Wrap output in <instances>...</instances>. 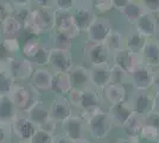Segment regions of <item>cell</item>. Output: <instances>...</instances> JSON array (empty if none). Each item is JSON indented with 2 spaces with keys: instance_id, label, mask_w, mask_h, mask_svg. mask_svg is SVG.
<instances>
[{
  "instance_id": "7dc6e473",
  "label": "cell",
  "mask_w": 159,
  "mask_h": 143,
  "mask_svg": "<svg viewBox=\"0 0 159 143\" xmlns=\"http://www.w3.org/2000/svg\"><path fill=\"white\" fill-rule=\"evenodd\" d=\"M153 91H156V93L159 92V70L153 72V80H152V86Z\"/></svg>"
},
{
  "instance_id": "44dd1931",
  "label": "cell",
  "mask_w": 159,
  "mask_h": 143,
  "mask_svg": "<svg viewBox=\"0 0 159 143\" xmlns=\"http://www.w3.org/2000/svg\"><path fill=\"white\" fill-rule=\"evenodd\" d=\"M157 18L154 13H151L148 11H145L144 13L140 16L134 23L135 30L140 32L144 37L150 38L156 35V27H157Z\"/></svg>"
},
{
  "instance_id": "f546056e",
  "label": "cell",
  "mask_w": 159,
  "mask_h": 143,
  "mask_svg": "<svg viewBox=\"0 0 159 143\" xmlns=\"http://www.w3.org/2000/svg\"><path fill=\"white\" fill-rule=\"evenodd\" d=\"M105 44L111 50V53H114L116 50L125 48V37L119 30H112L111 34L108 35Z\"/></svg>"
},
{
  "instance_id": "ee69618b",
  "label": "cell",
  "mask_w": 159,
  "mask_h": 143,
  "mask_svg": "<svg viewBox=\"0 0 159 143\" xmlns=\"http://www.w3.org/2000/svg\"><path fill=\"white\" fill-rule=\"evenodd\" d=\"M55 0H32V4L37 7H52Z\"/></svg>"
},
{
  "instance_id": "8992f818",
  "label": "cell",
  "mask_w": 159,
  "mask_h": 143,
  "mask_svg": "<svg viewBox=\"0 0 159 143\" xmlns=\"http://www.w3.org/2000/svg\"><path fill=\"white\" fill-rule=\"evenodd\" d=\"M73 66L74 62L71 50H62V49L50 48L48 68L52 73H60V72L68 73Z\"/></svg>"
},
{
  "instance_id": "836d02e7",
  "label": "cell",
  "mask_w": 159,
  "mask_h": 143,
  "mask_svg": "<svg viewBox=\"0 0 159 143\" xmlns=\"http://www.w3.org/2000/svg\"><path fill=\"white\" fill-rule=\"evenodd\" d=\"M139 137L143 141H145V142L157 141V140H159V130L153 128V126H150V125L143 124L141 130H140Z\"/></svg>"
},
{
  "instance_id": "3957f363",
  "label": "cell",
  "mask_w": 159,
  "mask_h": 143,
  "mask_svg": "<svg viewBox=\"0 0 159 143\" xmlns=\"http://www.w3.org/2000/svg\"><path fill=\"white\" fill-rule=\"evenodd\" d=\"M8 97L11 98L16 110L24 112L34 100L42 98L43 95L36 88H33L32 85H30L29 81H26L14 82L11 92L8 93Z\"/></svg>"
},
{
  "instance_id": "ba28073f",
  "label": "cell",
  "mask_w": 159,
  "mask_h": 143,
  "mask_svg": "<svg viewBox=\"0 0 159 143\" xmlns=\"http://www.w3.org/2000/svg\"><path fill=\"white\" fill-rule=\"evenodd\" d=\"M114 66H118L122 70H125L129 75L134 68H137L139 64L143 63L139 53H134L132 50L122 48L120 50H116L112 53Z\"/></svg>"
},
{
  "instance_id": "4316f807",
  "label": "cell",
  "mask_w": 159,
  "mask_h": 143,
  "mask_svg": "<svg viewBox=\"0 0 159 143\" xmlns=\"http://www.w3.org/2000/svg\"><path fill=\"white\" fill-rule=\"evenodd\" d=\"M143 116H140L138 113H133L132 116L127 119V122L124 124V130L126 132V135L128 137L132 138H139V134L141 126H143Z\"/></svg>"
},
{
  "instance_id": "7c38bea8",
  "label": "cell",
  "mask_w": 159,
  "mask_h": 143,
  "mask_svg": "<svg viewBox=\"0 0 159 143\" xmlns=\"http://www.w3.org/2000/svg\"><path fill=\"white\" fill-rule=\"evenodd\" d=\"M53 73L48 67H36L31 78L29 79V83L32 85L42 95L45 93H51L52 87Z\"/></svg>"
},
{
  "instance_id": "6da1fadb",
  "label": "cell",
  "mask_w": 159,
  "mask_h": 143,
  "mask_svg": "<svg viewBox=\"0 0 159 143\" xmlns=\"http://www.w3.org/2000/svg\"><path fill=\"white\" fill-rule=\"evenodd\" d=\"M0 67L6 69L16 82L29 81L36 68L33 62L23 56L20 53L7 57L2 63H0Z\"/></svg>"
},
{
  "instance_id": "ab89813d",
  "label": "cell",
  "mask_w": 159,
  "mask_h": 143,
  "mask_svg": "<svg viewBox=\"0 0 159 143\" xmlns=\"http://www.w3.org/2000/svg\"><path fill=\"white\" fill-rule=\"evenodd\" d=\"M146 11L159 14V0H139Z\"/></svg>"
},
{
  "instance_id": "8fae6325",
  "label": "cell",
  "mask_w": 159,
  "mask_h": 143,
  "mask_svg": "<svg viewBox=\"0 0 159 143\" xmlns=\"http://www.w3.org/2000/svg\"><path fill=\"white\" fill-rule=\"evenodd\" d=\"M10 124H11L14 141L16 140H30V137L36 129V126L27 118L26 115L20 111H17V113L13 116Z\"/></svg>"
},
{
  "instance_id": "ffe728a7",
  "label": "cell",
  "mask_w": 159,
  "mask_h": 143,
  "mask_svg": "<svg viewBox=\"0 0 159 143\" xmlns=\"http://www.w3.org/2000/svg\"><path fill=\"white\" fill-rule=\"evenodd\" d=\"M129 104L133 111L140 116H145L148 111L152 110V95L146 91H137L132 94Z\"/></svg>"
},
{
  "instance_id": "e0dca14e",
  "label": "cell",
  "mask_w": 159,
  "mask_h": 143,
  "mask_svg": "<svg viewBox=\"0 0 159 143\" xmlns=\"http://www.w3.org/2000/svg\"><path fill=\"white\" fill-rule=\"evenodd\" d=\"M90 85L95 89H103L108 83H111V67L108 63L92 66L89 68Z\"/></svg>"
},
{
  "instance_id": "5b68a950",
  "label": "cell",
  "mask_w": 159,
  "mask_h": 143,
  "mask_svg": "<svg viewBox=\"0 0 159 143\" xmlns=\"http://www.w3.org/2000/svg\"><path fill=\"white\" fill-rule=\"evenodd\" d=\"M53 30L68 35L70 38H76L81 31L75 26L73 12L66 10H53Z\"/></svg>"
},
{
  "instance_id": "277c9868",
  "label": "cell",
  "mask_w": 159,
  "mask_h": 143,
  "mask_svg": "<svg viewBox=\"0 0 159 143\" xmlns=\"http://www.w3.org/2000/svg\"><path fill=\"white\" fill-rule=\"evenodd\" d=\"M24 113L36 128H45L51 122L49 113V104L43 99V97L34 100L24 111Z\"/></svg>"
},
{
  "instance_id": "7bdbcfd3",
  "label": "cell",
  "mask_w": 159,
  "mask_h": 143,
  "mask_svg": "<svg viewBox=\"0 0 159 143\" xmlns=\"http://www.w3.org/2000/svg\"><path fill=\"white\" fill-rule=\"evenodd\" d=\"M13 8L16 7H30L32 4V0H10Z\"/></svg>"
},
{
  "instance_id": "816d5d0a",
  "label": "cell",
  "mask_w": 159,
  "mask_h": 143,
  "mask_svg": "<svg viewBox=\"0 0 159 143\" xmlns=\"http://www.w3.org/2000/svg\"><path fill=\"white\" fill-rule=\"evenodd\" d=\"M73 143H92V142H90V141H88L86 137H84V138H80V140L73 141Z\"/></svg>"
},
{
  "instance_id": "7a4b0ae2",
  "label": "cell",
  "mask_w": 159,
  "mask_h": 143,
  "mask_svg": "<svg viewBox=\"0 0 159 143\" xmlns=\"http://www.w3.org/2000/svg\"><path fill=\"white\" fill-rule=\"evenodd\" d=\"M86 122V130L90 134V136L96 141H101L106 138L107 135L112 130V121L109 115L100 109L89 115H83Z\"/></svg>"
},
{
  "instance_id": "9c48e42d",
  "label": "cell",
  "mask_w": 159,
  "mask_h": 143,
  "mask_svg": "<svg viewBox=\"0 0 159 143\" xmlns=\"http://www.w3.org/2000/svg\"><path fill=\"white\" fill-rule=\"evenodd\" d=\"M60 125L62 128V132L66 137H69L71 141H76V140L86 137V122H84L83 116L73 113L66 121L61 123Z\"/></svg>"
},
{
  "instance_id": "9a60e30c",
  "label": "cell",
  "mask_w": 159,
  "mask_h": 143,
  "mask_svg": "<svg viewBox=\"0 0 159 143\" xmlns=\"http://www.w3.org/2000/svg\"><path fill=\"white\" fill-rule=\"evenodd\" d=\"M140 57L143 63L150 67H159V40L158 38H146L145 44L140 51Z\"/></svg>"
},
{
  "instance_id": "4fadbf2b",
  "label": "cell",
  "mask_w": 159,
  "mask_h": 143,
  "mask_svg": "<svg viewBox=\"0 0 159 143\" xmlns=\"http://www.w3.org/2000/svg\"><path fill=\"white\" fill-rule=\"evenodd\" d=\"M152 80V68L145 66L144 63H141L137 68L133 69L129 74V81L134 87V89H137V91H147L148 88H151Z\"/></svg>"
},
{
  "instance_id": "ac0fdd59",
  "label": "cell",
  "mask_w": 159,
  "mask_h": 143,
  "mask_svg": "<svg viewBox=\"0 0 159 143\" xmlns=\"http://www.w3.org/2000/svg\"><path fill=\"white\" fill-rule=\"evenodd\" d=\"M134 113L129 102H122L118 104H112L109 109V118L112 121V124L115 126L122 128L124 124L127 122V119Z\"/></svg>"
},
{
  "instance_id": "b9f144b4",
  "label": "cell",
  "mask_w": 159,
  "mask_h": 143,
  "mask_svg": "<svg viewBox=\"0 0 159 143\" xmlns=\"http://www.w3.org/2000/svg\"><path fill=\"white\" fill-rule=\"evenodd\" d=\"M52 143H73V141L69 137H66L62 131H57L53 134Z\"/></svg>"
},
{
  "instance_id": "60d3db41",
  "label": "cell",
  "mask_w": 159,
  "mask_h": 143,
  "mask_svg": "<svg viewBox=\"0 0 159 143\" xmlns=\"http://www.w3.org/2000/svg\"><path fill=\"white\" fill-rule=\"evenodd\" d=\"M53 5L58 10H66V11H70L75 7V2L74 0H55Z\"/></svg>"
},
{
  "instance_id": "603a6c76",
  "label": "cell",
  "mask_w": 159,
  "mask_h": 143,
  "mask_svg": "<svg viewBox=\"0 0 159 143\" xmlns=\"http://www.w3.org/2000/svg\"><path fill=\"white\" fill-rule=\"evenodd\" d=\"M24 27L13 14L6 17L0 23V35L1 37H19Z\"/></svg>"
},
{
  "instance_id": "c3c4849f",
  "label": "cell",
  "mask_w": 159,
  "mask_h": 143,
  "mask_svg": "<svg viewBox=\"0 0 159 143\" xmlns=\"http://www.w3.org/2000/svg\"><path fill=\"white\" fill-rule=\"evenodd\" d=\"M152 110L159 112V92L152 97Z\"/></svg>"
},
{
  "instance_id": "7402d4cb",
  "label": "cell",
  "mask_w": 159,
  "mask_h": 143,
  "mask_svg": "<svg viewBox=\"0 0 159 143\" xmlns=\"http://www.w3.org/2000/svg\"><path fill=\"white\" fill-rule=\"evenodd\" d=\"M73 17L75 26L82 32L88 29V26L90 25V23L93 21V19L96 16L94 14L92 7L86 4V5H80L73 13Z\"/></svg>"
},
{
  "instance_id": "681fc988",
  "label": "cell",
  "mask_w": 159,
  "mask_h": 143,
  "mask_svg": "<svg viewBox=\"0 0 159 143\" xmlns=\"http://www.w3.org/2000/svg\"><path fill=\"white\" fill-rule=\"evenodd\" d=\"M139 138H132V137H128V138H124V140H120L116 143H138Z\"/></svg>"
},
{
  "instance_id": "f1b7e54d",
  "label": "cell",
  "mask_w": 159,
  "mask_h": 143,
  "mask_svg": "<svg viewBox=\"0 0 159 143\" xmlns=\"http://www.w3.org/2000/svg\"><path fill=\"white\" fill-rule=\"evenodd\" d=\"M17 113L11 98L7 95H0V122H11Z\"/></svg>"
},
{
  "instance_id": "8d00e7d4",
  "label": "cell",
  "mask_w": 159,
  "mask_h": 143,
  "mask_svg": "<svg viewBox=\"0 0 159 143\" xmlns=\"http://www.w3.org/2000/svg\"><path fill=\"white\" fill-rule=\"evenodd\" d=\"M143 123L159 130V112L154 111V110L148 111L145 116L143 117Z\"/></svg>"
},
{
  "instance_id": "30bf717a",
  "label": "cell",
  "mask_w": 159,
  "mask_h": 143,
  "mask_svg": "<svg viewBox=\"0 0 159 143\" xmlns=\"http://www.w3.org/2000/svg\"><path fill=\"white\" fill-rule=\"evenodd\" d=\"M49 113L50 119L60 125L63 121L73 115L74 111L66 97L53 95V99L49 104Z\"/></svg>"
},
{
  "instance_id": "74e56055",
  "label": "cell",
  "mask_w": 159,
  "mask_h": 143,
  "mask_svg": "<svg viewBox=\"0 0 159 143\" xmlns=\"http://www.w3.org/2000/svg\"><path fill=\"white\" fill-rule=\"evenodd\" d=\"M93 7L100 12V13H105V12H108L113 8V4L112 0H92L90 2Z\"/></svg>"
},
{
  "instance_id": "db71d44e",
  "label": "cell",
  "mask_w": 159,
  "mask_h": 143,
  "mask_svg": "<svg viewBox=\"0 0 159 143\" xmlns=\"http://www.w3.org/2000/svg\"><path fill=\"white\" fill-rule=\"evenodd\" d=\"M156 36L158 37V40H159V19L157 21V27H156Z\"/></svg>"
},
{
  "instance_id": "f907efd6",
  "label": "cell",
  "mask_w": 159,
  "mask_h": 143,
  "mask_svg": "<svg viewBox=\"0 0 159 143\" xmlns=\"http://www.w3.org/2000/svg\"><path fill=\"white\" fill-rule=\"evenodd\" d=\"M74 2H75V6L76 5H86V4H89V1L88 0H74Z\"/></svg>"
},
{
  "instance_id": "bcb514c9",
  "label": "cell",
  "mask_w": 159,
  "mask_h": 143,
  "mask_svg": "<svg viewBox=\"0 0 159 143\" xmlns=\"http://www.w3.org/2000/svg\"><path fill=\"white\" fill-rule=\"evenodd\" d=\"M129 1H131V0H112L113 8L118 10V11H121V10L129 2Z\"/></svg>"
},
{
  "instance_id": "d4e9b609",
  "label": "cell",
  "mask_w": 159,
  "mask_h": 143,
  "mask_svg": "<svg viewBox=\"0 0 159 143\" xmlns=\"http://www.w3.org/2000/svg\"><path fill=\"white\" fill-rule=\"evenodd\" d=\"M102 91L105 93L106 99L111 104H118V102H125L126 89L124 87V85H120V83H108Z\"/></svg>"
},
{
  "instance_id": "52a82bcc",
  "label": "cell",
  "mask_w": 159,
  "mask_h": 143,
  "mask_svg": "<svg viewBox=\"0 0 159 143\" xmlns=\"http://www.w3.org/2000/svg\"><path fill=\"white\" fill-rule=\"evenodd\" d=\"M112 30L113 27L109 19L102 18V17H95L84 32L87 34V41L88 42H90V43H105Z\"/></svg>"
},
{
  "instance_id": "1f68e13d",
  "label": "cell",
  "mask_w": 159,
  "mask_h": 143,
  "mask_svg": "<svg viewBox=\"0 0 159 143\" xmlns=\"http://www.w3.org/2000/svg\"><path fill=\"white\" fill-rule=\"evenodd\" d=\"M29 141L31 143H52L53 132L44 128H36Z\"/></svg>"
},
{
  "instance_id": "d6a6232c",
  "label": "cell",
  "mask_w": 159,
  "mask_h": 143,
  "mask_svg": "<svg viewBox=\"0 0 159 143\" xmlns=\"http://www.w3.org/2000/svg\"><path fill=\"white\" fill-rule=\"evenodd\" d=\"M14 80L5 68L0 67V95H7L14 85Z\"/></svg>"
},
{
  "instance_id": "9f6ffc18",
  "label": "cell",
  "mask_w": 159,
  "mask_h": 143,
  "mask_svg": "<svg viewBox=\"0 0 159 143\" xmlns=\"http://www.w3.org/2000/svg\"><path fill=\"white\" fill-rule=\"evenodd\" d=\"M0 37H1V35H0Z\"/></svg>"
},
{
  "instance_id": "f35d334b",
  "label": "cell",
  "mask_w": 159,
  "mask_h": 143,
  "mask_svg": "<svg viewBox=\"0 0 159 143\" xmlns=\"http://www.w3.org/2000/svg\"><path fill=\"white\" fill-rule=\"evenodd\" d=\"M13 12V6L10 1L0 0V23Z\"/></svg>"
},
{
  "instance_id": "e575fe53",
  "label": "cell",
  "mask_w": 159,
  "mask_h": 143,
  "mask_svg": "<svg viewBox=\"0 0 159 143\" xmlns=\"http://www.w3.org/2000/svg\"><path fill=\"white\" fill-rule=\"evenodd\" d=\"M129 81V75L127 74L125 70L118 67V66H113L111 67V83H125V82Z\"/></svg>"
},
{
  "instance_id": "d6986e66",
  "label": "cell",
  "mask_w": 159,
  "mask_h": 143,
  "mask_svg": "<svg viewBox=\"0 0 159 143\" xmlns=\"http://www.w3.org/2000/svg\"><path fill=\"white\" fill-rule=\"evenodd\" d=\"M100 109H101V98H100L99 93L92 89V87L82 91L79 107L80 111L83 115H89Z\"/></svg>"
},
{
  "instance_id": "f5cc1de1",
  "label": "cell",
  "mask_w": 159,
  "mask_h": 143,
  "mask_svg": "<svg viewBox=\"0 0 159 143\" xmlns=\"http://www.w3.org/2000/svg\"><path fill=\"white\" fill-rule=\"evenodd\" d=\"M12 143H31L29 140H16Z\"/></svg>"
},
{
  "instance_id": "11a10c76",
  "label": "cell",
  "mask_w": 159,
  "mask_h": 143,
  "mask_svg": "<svg viewBox=\"0 0 159 143\" xmlns=\"http://www.w3.org/2000/svg\"><path fill=\"white\" fill-rule=\"evenodd\" d=\"M88 1H89V4H90V2H92V0H88Z\"/></svg>"
},
{
  "instance_id": "cb8c5ba5",
  "label": "cell",
  "mask_w": 159,
  "mask_h": 143,
  "mask_svg": "<svg viewBox=\"0 0 159 143\" xmlns=\"http://www.w3.org/2000/svg\"><path fill=\"white\" fill-rule=\"evenodd\" d=\"M71 89V83L68 73L60 72V73H53L52 87H51V94L66 97V94Z\"/></svg>"
},
{
  "instance_id": "4dcf8cb0",
  "label": "cell",
  "mask_w": 159,
  "mask_h": 143,
  "mask_svg": "<svg viewBox=\"0 0 159 143\" xmlns=\"http://www.w3.org/2000/svg\"><path fill=\"white\" fill-rule=\"evenodd\" d=\"M71 42H73V38H70L68 35L63 34V32H58V31H55L51 35V43H52V45L50 48H56V49H62V50H71V45H73Z\"/></svg>"
},
{
  "instance_id": "f6af8a7d",
  "label": "cell",
  "mask_w": 159,
  "mask_h": 143,
  "mask_svg": "<svg viewBox=\"0 0 159 143\" xmlns=\"http://www.w3.org/2000/svg\"><path fill=\"white\" fill-rule=\"evenodd\" d=\"M10 56H12V55L7 51L6 48L4 47L2 41H1V37H0V63H2V62L5 61L7 57H10Z\"/></svg>"
},
{
  "instance_id": "2e32d148",
  "label": "cell",
  "mask_w": 159,
  "mask_h": 143,
  "mask_svg": "<svg viewBox=\"0 0 159 143\" xmlns=\"http://www.w3.org/2000/svg\"><path fill=\"white\" fill-rule=\"evenodd\" d=\"M71 88L84 91L87 88H90V76H89V68H86L80 64H74L71 69L68 72Z\"/></svg>"
},
{
  "instance_id": "83f0119b",
  "label": "cell",
  "mask_w": 159,
  "mask_h": 143,
  "mask_svg": "<svg viewBox=\"0 0 159 143\" xmlns=\"http://www.w3.org/2000/svg\"><path fill=\"white\" fill-rule=\"evenodd\" d=\"M146 41V37H144L143 35L138 32L135 29L129 31L125 37V48L132 50L134 53H139L141 51V49L144 47Z\"/></svg>"
},
{
  "instance_id": "d590c367",
  "label": "cell",
  "mask_w": 159,
  "mask_h": 143,
  "mask_svg": "<svg viewBox=\"0 0 159 143\" xmlns=\"http://www.w3.org/2000/svg\"><path fill=\"white\" fill-rule=\"evenodd\" d=\"M13 141L11 124L8 122H0V143H12Z\"/></svg>"
},
{
  "instance_id": "5bb4252c",
  "label": "cell",
  "mask_w": 159,
  "mask_h": 143,
  "mask_svg": "<svg viewBox=\"0 0 159 143\" xmlns=\"http://www.w3.org/2000/svg\"><path fill=\"white\" fill-rule=\"evenodd\" d=\"M86 56L92 66H99L108 63L112 53L105 43H90L87 42Z\"/></svg>"
},
{
  "instance_id": "484cf974",
  "label": "cell",
  "mask_w": 159,
  "mask_h": 143,
  "mask_svg": "<svg viewBox=\"0 0 159 143\" xmlns=\"http://www.w3.org/2000/svg\"><path fill=\"white\" fill-rule=\"evenodd\" d=\"M145 11L146 10L144 8V6L141 5V2H140L139 0H131L120 12L122 13L124 18H125L128 23L134 24V23L137 21V19H138Z\"/></svg>"
}]
</instances>
